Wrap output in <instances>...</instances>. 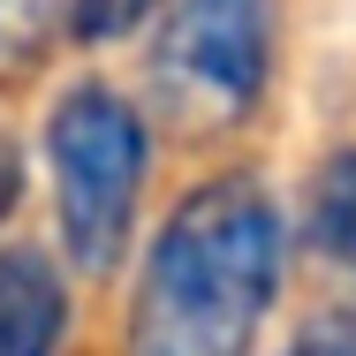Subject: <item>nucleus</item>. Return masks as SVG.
Masks as SVG:
<instances>
[{
    "mask_svg": "<svg viewBox=\"0 0 356 356\" xmlns=\"http://www.w3.org/2000/svg\"><path fill=\"white\" fill-rule=\"evenodd\" d=\"M288 281V220L266 175L220 167L190 182L144 243L122 356H250Z\"/></svg>",
    "mask_w": 356,
    "mask_h": 356,
    "instance_id": "1",
    "label": "nucleus"
},
{
    "mask_svg": "<svg viewBox=\"0 0 356 356\" xmlns=\"http://www.w3.org/2000/svg\"><path fill=\"white\" fill-rule=\"evenodd\" d=\"M46 167H54L61 258L83 281H106L129 258L144 175H152V122H144V106L122 83H106V76L61 83V99L46 106Z\"/></svg>",
    "mask_w": 356,
    "mask_h": 356,
    "instance_id": "2",
    "label": "nucleus"
},
{
    "mask_svg": "<svg viewBox=\"0 0 356 356\" xmlns=\"http://www.w3.org/2000/svg\"><path fill=\"white\" fill-rule=\"evenodd\" d=\"M281 61V0H175L152 38V99L182 137L243 129Z\"/></svg>",
    "mask_w": 356,
    "mask_h": 356,
    "instance_id": "3",
    "label": "nucleus"
},
{
    "mask_svg": "<svg viewBox=\"0 0 356 356\" xmlns=\"http://www.w3.org/2000/svg\"><path fill=\"white\" fill-rule=\"evenodd\" d=\"M69 273L38 243H0V356H61Z\"/></svg>",
    "mask_w": 356,
    "mask_h": 356,
    "instance_id": "4",
    "label": "nucleus"
},
{
    "mask_svg": "<svg viewBox=\"0 0 356 356\" xmlns=\"http://www.w3.org/2000/svg\"><path fill=\"white\" fill-rule=\"evenodd\" d=\"M303 243L318 250V266L356 281V144L318 159V175L303 190Z\"/></svg>",
    "mask_w": 356,
    "mask_h": 356,
    "instance_id": "5",
    "label": "nucleus"
},
{
    "mask_svg": "<svg viewBox=\"0 0 356 356\" xmlns=\"http://www.w3.org/2000/svg\"><path fill=\"white\" fill-rule=\"evenodd\" d=\"M61 31H69V0H0V83L31 76Z\"/></svg>",
    "mask_w": 356,
    "mask_h": 356,
    "instance_id": "6",
    "label": "nucleus"
},
{
    "mask_svg": "<svg viewBox=\"0 0 356 356\" xmlns=\"http://www.w3.org/2000/svg\"><path fill=\"white\" fill-rule=\"evenodd\" d=\"M152 8L159 0H69V38L76 46H114V38L144 31Z\"/></svg>",
    "mask_w": 356,
    "mask_h": 356,
    "instance_id": "7",
    "label": "nucleus"
},
{
    "mask_svg": "<svg viewBox=\"0 0 356 356\" xmlns=\"http://www.w3.org/2000/svg\"><path fill=\"white\" fill-rule=\"evenodd\" d=\"M281 356H356V311H318V318H303Z\"/></svg>",
    "mask_w": 356,
    "mask_h": 356,
    "instance_id": "8",
    "label": "nucleus"
},
{
    "mask_svg": "<svg viewBox=\"0 0 356 356\" xmlns=\"http://www.w3.org/2000/svg\"><path fill=\"white\" fill-rule=\"evenodd\" d=\"M15 197H23V144L0 129V227L15 220Z\"/></svg>",
    "mask_w": 356,
    "mask_h": 356,
    "instance_id": "9",
    "label": "nucleus"
}]
</instances>
